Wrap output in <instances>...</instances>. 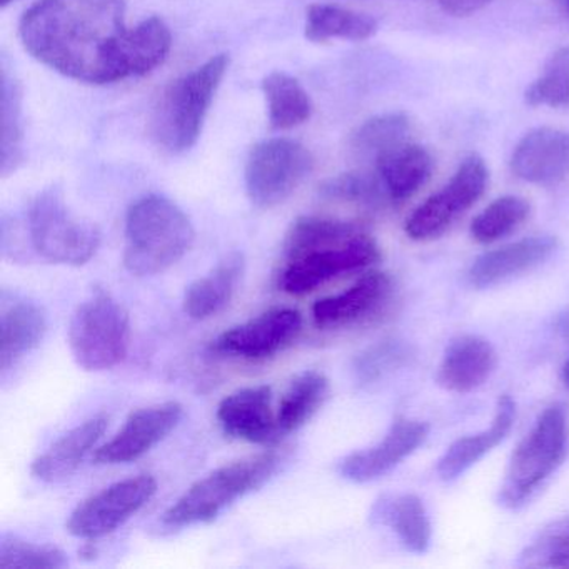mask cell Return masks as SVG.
I'll return each instance as SVG.
<instances>
[{
	"label": "cell",
	"instance_id": "6da1fadb",
	"mask_svg": "<svg viewBox=\"0 0 569 569\" xmlns=\"http://www.w3.org/2000/svg\"><path fill=\"white\" fill-rule=\"evenodd\" d=\"M19 36L36 61L94 86L149 74L172 48L162 19L128 28L122 0H38L22 16Z\"/></svg>",
	"mask_w": 569,
	"mask_h": 569
},
{
	"label": "cell",
	"instance_id": "7a4b0ae2",
	"mask_svg": "<svg viewBox=\"0 0 569 569\" xmlns=\"http://www.w3.org/2000/svg\"><path fill=\"white\" fill-rule=\"evenodd\" d=\"M286 262L279 288L305 296L326 282L365 271L381 261V249L368 229L358 222L321 216H305L286 234Z\"/></svg>",
	"mask_w": 569,
	"mask_h": 569
},
{
	"label": "cell",
	"instance_id": "3957f363",
	"mask_svg": "<svg viewBox=\"0 0 569 569\" xmlns=\"http://www.w3.org/2000/svg\"><path fill=\"white\" fill-rule=\"evenodd\" d=\"M194 239V226L178 204L144 196L126 216V269L138 278L161 274L188 254Z\"/></svg>",
	"mask_w": 569,
	"mask_h": 569
},
{
	"label": "cell",
	"instance_id": "277c9868",
	"mask_svg": "<svg viewBox=\"0 0 569 569\" xmlns=\"http://www.w3.org/2000/svg\"><path fill=\"white\" fill-rule=\"evenodd\" d=\"M228 68V56H214L166 88L151 121L159 146L176 154L194 148Z\"/></svg>",
	"mask_w": 569,
	"mask_h": 569
},
{
	"label": "cell",
	"instance_id": "5b68a950",
	"mask_svg": "<svg viewBox=\"0 0 569 569\" xmlns=\"http://www.w3.org/2000/svg\"><path fill=\"white\" fill-rule=\"evenodd\" d=\"M281 465L272 451L229 462L191 486L168 511L162 522L169 528H189L214 521L226 508L269 481Z\"/></svg>",
	"mask_w": 569,
	"mask_h": 569
},
{
	"label": "cell",
	"instance_id": "8992f818",
	"mask_svg": "<svg viewBox=\"0 0 569 569\" xmlns=\"http://www.w3.org/2000/svg\"><path fill=\"white\" fill-rule=\"evenodd\" d=\"M568 419L559 405L549 406L509 459L499 491L505 508L518 509L551 478L568 452Z\"/></svg>",
	"mask_w": 569,
	"mask_h": 569
},
{
	"label": "cell",
	"instance_id": "52a82bcc",
	"mask_svg": "<svg viewBox=\"0 0 569 569\" xmlns=\"http://www.w3.org/2000/svg\"><path fill=\"white\" fill-rule=\"evenodd\" d=\"M131 346V319L121 302L96 289L69 322L72 358L86 371H108L124 361Z\"/></svg>",
	"mask_w": 569,
	"mask_h": 569
},
{
	"label": "cell",
	"instance_id": "ba28073f",
	"mask_svg": "<svg viewBox=\"0 0 569 569\" xmlns=\"http://www.w3.org/2000/svg\"><path fill=\"white\" fill-rule=\"evenodd\" d=\"M28 228L32 248L52 264H88L101 246L98 226L76 218L56 188L36 196L29 208Z\"/></svg>",
	"mask_w": 569,
	"mask_h": 569
},
{
	"label": "cell",
	"instance_id": "9c48e42d",
	"mask_svg": "<svg viewBox=\"0 0 569 569\" xmlns=\"http://www.w3.org/2000/svg\"><path fill=\"white\" fill-rule=\"evenodd\" d=\"M488 181V166L481 156L469 154L462 159L448 184L429 196L406 219L408 238L428 242L445 236L482 198Z\"/></svg>",
	"mask_w": 569,
	"mask_h": 569
},
{
	"label": "cell",
	"instance_id": "30bf717a",
	"mask_svg": "<svg viewBox=\"0 0 569 569\" xmlns=\"http://www.w3.org/2000/svg\"><path fill=\"white\" fill-rule=\"evenodd\" d=\"M315 169L311 152L292 139L259 142L246 164V191L256 208L282 204Z\"/></svg>",
	"mask_w": 569,
	"mask_h": 569
},
{
	"label": "cell",
	"instance_id": "8fae6325",
	"mask_svg": "<svg viewBox=\"0 0 569 569\" xmlns=\"http://www.w3.org/2000/svg\"><path fill=\"white\" fill-rule=\"evenodd\" d=\"M158 492L151 475L132 476L84 499L69 516L68 531L76 538L99 539L121 528Z\"/></svg>",
	"mask_w": 569,
	"mask_h": 569
},
{
	"label": "cell",
	"instance_id": "7c38bea8",
	"mask_svg": "<svg viewBox=\"0 0 569 569\" xmlns=\"http://www.w3.org/2000/svg\"><path fill=\"white\" fill-rule=\"evenodd\" d=\"M395 299L396 284L391 276L369 271L346 291L319 299L312 306V319L319 329L326 331L355 328L382 318Z\"/></svg>",
	"mask_w": 569,
	"mask_h": 569
},
{
	"label": "cell",
	"instance_id": "4fadbf2b",
	"mask_svg": "<svg viewBox=\"0 0 569 569\" xmlns=\"http://www.w3.org/2000/svg\"><path fill=\"white\" fill-rule=\"evenodd\" d=\"M301 329L302 316L296 309H269L258 318L222 332L212 341L211 349L216 355L259 361L284 351Z\"/></svg>",
	"mask_w": 569,
	"mask_h": 569
},
{
	"label": "cell",
	"instance_id": "5bb4252c",
	"mask_svg": "<svg viewBox=\"0 0 569 569\" xmlns=\"http://www.w3.org/2000/svg\"><path fill=\"white\" fill-rule=\"evenodd\" d=\"M182 415L184 409L176 401L138 409L121 431L96 451V465H126L142 458L174 431Z\"/></svg>",
	"mask_w": 569,
	"mask_h": 569
},
{
	"label": "cell",
	"instance_id": "9a60e30c",
	"mask_svg": "<svg viewBox=\"0 0 569 569\" xmlns=\"http://www.w3.org/2000/svg\"><path fill=\"white\" fill-rule=\"evenodd\" d=\"M428 436L426 422L398 418L378 445L346 456L339 465V472L342 478L359 485L375 481L418 451Z\"/></svg>",
	"mask_w": 569,
	"mask_h": 569
},
{
	"label": "cell",
	"instance_id": "2e32d148",
	"mask_svg": "<svg viewBox=\"0 0 569 569\" xmlns=\"http://www.w3.org/2000/svg\"><path fill=\"white\" fill-rule=\"evenodd\" d=\"M218 421L226 435L252 445H274L282 438L269 386L239 389L222 399Z\"/></svg>",
	"mask_w": 569,
	"mask_h": 569
},
{
	"label": "cell",
	"instance_id": "e0dca14e",
	"mask_svg": "<svg viewBox=\"0 0 569 569\" xmlns=\"http://www.w3.org/2000/svg\"><path fill=\"white\" fill-rule=\"evenodd\" d=\"M512 174L531 184L551 186L569 174V131L536 128L522 136L511 154Z\"/></svg>",
	"mask_w": 569,
	"mask_h": 569
},
{
	"label": "cell",
	"instance_id": "ac0fdd59",
	"mask_svg": "<svg viewBox=\"0 0 569 569\" xmlns=\"http://www.w3.org/2000/svg\"><path fill=\"white\" fill-rule=\"evenodd\" d=\"M558 249V239L552 236H531L511 244L492 249L476 258L468 271L472 288L488 289L525 274L548 261Z\"/></svg>",
	"mask_w": 569,
	"mask_h": 569
},
{
	"label": "cell",
	"instance_id": "d6986e66",
	"mask_svg": "<svg viewBox=\"0 0 569 569\" xmlns=\"http://www.w3.org/2000/svg\"><path fill=\"white\" fill-rule=\"evenodd\" d=\"M372 171L389 204L401 206L428 184L435 159L428 149L409 139L379 154L372 161Z\"/></svg>",
	"mask_w": 569,
	"mask_h": 569
},
{
	"label": "cell",
	"instance_id": "ffe728a7",
	"mask_svg": "<svg viewBox=\"0 0 569 569\" xmlns=\"http://www.w3.org/2000/svg\"><path fill=\"white\" fill-rule=\"evenodd\" d=\"M498 366V355L488 339L465 335L451 341L438 369L441 388L458 395L485 385Z\"/></svg>",
	"mask_w": 569,
	"mask_h": 569
},
{
	"label": "cell",
	"instance_id": "44dd1931",
	"mask_svg": "<svg viewBox=\"0 0 569 569\" xmlns=\"http://www.w3.org/2000/svg\"><path fill=\"white\" fill-rule=\"evenodd\" d=\"M516 419V402L509 395L499 396L495 418L489 428L476 435L456 439L436 466L442 481L449 482L465 475L476 462L481 461L496 446L505 441Z\"/></svg>",
	"mask_w": 569,
	"mask_h": 569
},
{
	"label": "cell",
	"instance_id": "7402d4cb",
	"mask_svg": "<svg viewBox=\"0 0 569 569\" xmlns=\"http://www.w3.org/2000/svg\"><path fill=\"white\" fill-rule=\"evenodd\" d=\"M48 331V316L44 309L28 299L2 295L0 316V365L8 371L22 358L34 351Z\"/></svg>",
	"mask_w": 569,
	"mask_h": 569
},
{
	"label": "cell",
	"instance_id": "603a6c76",
	"mask_svg": "<svg viewBox=\"0 0 569 569\" xmlns=\"http://www.w3.org/2000/svg\"><path fill=\"white\" fill-rule=\"evenodd\" d=\"M108 428V416H94L58 439L31 466L39 481L58 482L78 471L86 456L96 448Z\"/></svg>",
	"mask_w": 569,
	"mask_h": 569
},
{
	"label": "cell",
	"instance_id": "cb8c5ba5",
	"mask_svg": "<svg viewBox=\"0 0 569 569\" xmlns=\"http://www.w3.org/2000/svg\"><path fill=\"white\" fill-rule=\"evenodd\" d=\"M246 271L241 252H229L204 278L196 279L184 295V312L196 321H204L228 308Z\"/></svg>",
	"mask_w": 569,
	"mask_h": 569
},
{
	"label": "cell",
	"instance_id": "d4e9b609",
	"mask_svg": "<svg viewBox=\"0 0 569 569\" xmlns=\"http://www.w3.org/2000/svg\"><path fill=\"white\" fill-rule=\"evenodd\" d=\"M376 518L388 526L408 551L422 555L431 545L432 528L425 502L411 492L386 496L376 506Z\"/></svg>",
	"mask_w": 569,
	"mask_h": 569
},
{
	"label": "cell",
	"instance_id": "484cf974",
	"mask_svg": "<svg viewBox=\"0 0 569 569\" xmlns=\"http://www.w3.org/2000/svg\"><path fill=\"white\" fill-rule=\"evenodd\" d=\"M378 32V21L362 12L332 4H312L306 12L305 36L308 41H368Z\"/></svg>",
	"mask_w": 569,
	"mask_h": 569
},
{
	"label": "cell",
	"instance_id": "4316f807",
	"mask_svg": "<svg viewBox=\"0 0 569 569\" xmlns=\"http://www.w3.org/2000/svg\"><path fill=\"white\" fill-rule=\"evenodd\" d=\"M269 124L278 131L298 128L311 119L312 101L301 82L286 72H271L262 81Z\"/></svg>",
	"mask_w": 569,
	"mask_h": 569
},
{
	"label": "cell",
	"instance_id": "83f0119b",
	"mask_svg": "<svg viewBox=\"0 0 569 569\" xmlns=\"http://www.w3.org/2000/svg\"><path fill=\"white\" fill-rule=\"evenodd\" d=\"M328 396L329 381L322 372L305 371L296 376L279 402L278 425L282 438L305 426Z\"/></svg>",
	"mask_w": 569,
	"mask_h": 569
},
{
	"label": "cell",
	"instance_id": "f1b7e54d",
	"mask_svg": "<svg viewBox=\"0 0 569 569\" xmlns=\"http://www.w3.org/2000/svg\"><path fill=\"white\" fill-rule=\"evenodd\" d=\"M531 214V204L519 196H502L472 219L469 234L478 244H492L518 231Z\"/></svg>",
	"mask_w": 569,
	"mask_h": 569
},
{
	"label": "cell",
	"instance_id": "f546056e",
	"mask_svg": "<svg viewBox=\"0 0 569 569\" xmlns=\"http://www.w3.org/2000/svg\"><path fill=\"white\" fill-rule=\"evenodd\" d=\"M412 122L405 112L376 116L356 129L351 149L356 156L375 161L379 154L411 139Z\"/></svg>",
	"mask_w": 569,
	"mask_h": 569
},
{
	"label": "cell",
	"instance_id": "4dcf8cb0",
	"mask_svg": "<svg viewBox=\"0 0 569 569\" xmlns=\"http://www.w3.org/2000/svg\"><path fill=\"white\" fill-rule=\"evenodd\" d=\"M415 358V349L408 342L401 339H385L359 352L352 369L359 385L371 386L411 365Z\"/></svg>",
	"mask_w": 569,
	"mask_h": 569
},
{
	"label": "cell",
	"instance_id": "1f68e13d",
	"mask_svg": "<svg viewBox=\"0 0 569 569\" xmlns=\"http://www.w3.org/2000/svg\"><path fill=\"white\" fill-rule=\"evenodd\" d=\"M22 92L18 82L2 74V176L19 168L24 158V118H22Z\"/></svg>",
	"mask_w": 569,
	"mask_h": 569
},
{
	"label": "cell",
	"instance_id": "d6a6232c",
	"mask_svg": "<svg viewBox=\"0 0 569 569\" xmlns=\"http://www.w3.org/2000/svg\"><path fill=\"white\" fill-rule=\"evenodd\" d=\"M525 101L531 108H568L569 46H562L549 56L541 74L526 89Z\"/></svg>",
	"mask_w": 569,
	"mask_h": 569
},
{
	"label": "cell",
	"instance_id": "836d02e7",
	"mask_svg": "<svg viewBox=\"0 0 569 569\" xmlns=\"http://www.w3.org/2000/svg\"><path fill=\"white\" fill-rule=\"evenodd\" d=\"M68 565L64 552L56 546L36 545L12 535L0 539V568L62 569Z\"/></svg>",
	"mask_w": 569,
	"mask_h": 569
},
{
	"label": "cell",
	"instance_id": "e575fe53",
	"mask_svg": "<svg viewBox=\"0 0 569 569\" xmlns=\"http://www.w3.org/2000/svg\"><path fill=\"white\" fill-rule=\"evenodd\" d=\"M322 194L335 201L351 202L365 208L389 204L375 171H355L336 176L322 186Z\"/></svg>",
	"mask_w": 569,
	"mask_h": 569
},
{
	"label": "cell",
	"instance_id": "d590c367",
	"mask_svg": "<svg viewBox=\"0 0 569 569\" xmlns=\"http://www.w3.org/2000/svg\"><path fill=\"white\" fill-rule=\"evenodd\" d=\"M521 562L531 568H569V518L539 532L522 552Z\"/></svg>",
	"mask_w": 569,
	"mask_h": 569
},
{
	"label": "cell",
	"instance_id": "8d00e7d4",
	"mask_svg": "<svg viewBox=\"0 0 569 569\" xmlns=\"http://www.w3.org/2000/svg\"><path fill=\"white\" fill-rule=\"evenodd\" d=\"M491 2L492 0H438L439 8L452 18H468Z\"/></svg>",
	"mask_w": 569,
	"mask_h": 569
},
{
	"label": "cell",
	"instance_id": "74e56055",
	"mask_svg": "<svg viewBox=\"0 0 569 569\" xmlns=\"http://www.w3.org/2000/svg\"><path fill=\"white\" fill-rule=\"evenodd\" d=\"M555 329L556 332H558L559 338L569 342V306L565 311L559 312L558 318H556L555 321Z\"/></svg>",
	"mask_w": 569,
	"mask_h": 569
},
{
	"label": "cell",
	"instance_id": "f35d334b",
	"mask_svg": "<svg viewBox=\"0 0 569 569\" xmlns=\"http://www.w3.org/2000/svg\"><path fill=\"white\" fill-rule=\"evenodd\" d=\"M561 382L565 385L566 389H569V358L566 359L561 368Z\"/></svg>",
	"mask_w": 569,
	"mask_h": 569
},
{
	"label": "cell",
	"instance_id": "ab89813d",
	"mask_svg": "<svg viewBox=\"0 0 569 569\" xmlns=\"http://www.w3.org/2000/svg\"><path fill=\"white\" fill-rule=\"evenodd\" d=\"M559 4H561V8L569 14V0H559Z\"/></svg>",
	"mask_w": 569,
	"mask_h": 569
},
{
	"label": "cell",
	"instance_id": "60d3db41",
	"mask_svg": "<svg viewBox=\"0 0 569 569\" xmlns=\"http://www.w3.org/2000/svg\"><path fill=\"white\" fill-rule=\"evenodd\" d=\"M12 2H16V0H0V6L6 9L8 6H11Z\"/></svg>",
	"mask_w": 569,
	"mask_h": 569
}]
</instances>
